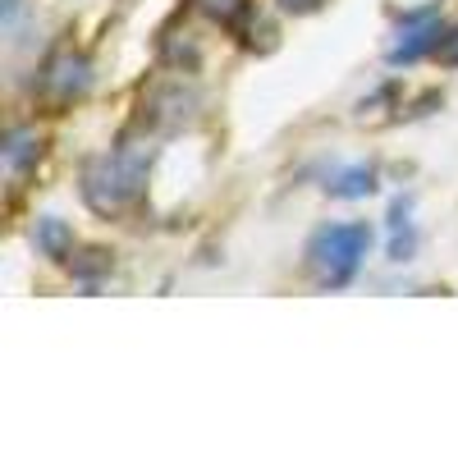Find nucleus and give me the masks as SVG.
Wrapping results in <instances>:
<instances>
[{
    "mask_svg": "<svg viewBox=\"0 0 458 458\" xmlns=\"http://www.w3.org/2000/svg\"><path fill=\"white\" fill-rule=\"evenodd\" d=\"M147 170H151V142L124 138L114 151H101L83 165V202L106 220L133 211L147 188Z\"/></svg>",
    "mask_w": 458,
    "mask_h": 458,
    "instance_id": "nucleus-1",
    "label": "nucleus"
},
{
    "mask_svg": "<svg viewBox=\"0 0 458 458\" xmlns=\"http://www.w3.org/2000/svg\"><path fill=\"white\" fill-rule=\"evenodd\" d=\"M371 248V229L367 225H326L308 243V271L321 289H339L358 276V266Z\"/></svg>",
    "mask_w": 458,
    "mask_h": 458,
    "instance_id": "nucleus-2",
    "label": "nucleus"
},
{
    "mask_svg": "<svg viewBox=\"0 0 458 458\" xmlns=\"http://www.w3.org/2000/svg\"><path fill=\"white\" fill-rule=\"evenodd\" d=\"M92 88V64L83 51L73 47H55L42 64V73H37V97H42V106L51 114L69 110L73 101H83V92Z\"/></svg>",
    "mask_w": 458,
    "mask_h": 458,
    "instance_id": "nucleus-3",
    "label": "nucleus"
},
{
    "mask_svg": "<svg viewBox=\"0 0 458 458\" xmlns=\"http://www.w3.org/2000/svg\"><path fill=\"white\" fill-rule=\"evenodd\" d=\"M445 19H440V5H427V10H412L399 19V32L390 42V64H412L422 55H436L440 42H445Z\"/></svg>",
    "mask_w": 458,
    "mask_h": 458,
    "instance_id": "nucleus-4",
    "label": "nucleus"
},
{
    "mask_svg": "<svg viewBox=\"0 0 458 458\" xmlns=\"http://www.w3.org/2000/svg\"><path fill=\"white\" fill-rule=\"evenodd\" d=\"M193 110H198V92L188 88L183 79H174V83H165V88L151 92L147 120L157 124V129H183L188 120H193Z\"/></svg>",
    "mask_w": 458,
    "mask_h": 458,
    "instance_id": "nucleus-5",
    "label": "nucleus"
},
{
    "mask_svg": "<svg viewBox=\"0 0 458 458\" xmlns=\"http://www.w3.org/2000/svg\"><path fill=\"white\" fill-rule=\"evenodd\" d=\"M42 133H37L32 124H14L10 133H5V170H10V179H19V174H28L37 161H42Z\"/></svg>",
    "mask_w": 458,
    "mask_h": 458,
    "instance_id": "nucleus-6",
    "label": "nucleus"
},
{
    "mask_svg": "<svg viewBox=\"0 0 458 458\" xmlns=\"http://www.w3.org/2000/svg\"><path fill=\"white\" fill-rule=\"evenodd\" d=\"M32 243H37V252L51 257V261H69L73 257V229L60 216H42L32 225Z\"/></svg>",
    "mask_w": 458,
    "mask_h": 458,
    "instance_id": "nucleus-7",
    "label": "nucleus"
},
{
    "mask_svg": "<svg viewBox=\"0 0 458 458\" xmlns=\"http://www.w3.org/2000/svg\"><path fill=\"white\" fill-rule=\"evenodd\" d=\"M417 252V225H412V202L399 198L390 207V261H408Z\"/></svg>",
    "mask_w": 458,
    "mask_h": 458,
    "instance_id": "nucleus-8",
    "label": "nucleus"
},
{
    "mask_svg": "<svg viewBox=\"0 0 458 458\" xmlns=\"http://www.w3.org/2000/svg\"><path fill=\"white\" fill-rule=\"evenodd\" d=\"M330 198H367L376 193V170L371 165H344L330 183H326Z\"/></svg>",
    "mask_w": 458,
    "mask_h": 458,
    "instance_id": "nucleus-9",
    "label": "nucleus"
},
{
    "mask_svg": "<svg viewBox=\"0 0 458 458\" xmlns=\"http://www.w3.org/2000/svg\"><path fill=\"white\" fill-rule=\"evenodd\" d=\"M193 5L216 28H243L252 19V0H193Z\"/></svg>",
    "mask_w": 458,
    "mask_h": 458,
    "instance_id": "nucleus-10",
    "label": "nucleus"
},
{
    "mask_svg": "<svg viewBox=\"0 0 458 458\" xmlns=\"http://www.w3.org/2000/svg\"><path fill=\"white\" fill-rule=\"evenodd\" d=\"M73 271H79L83 280H92V276H101V271H110V252H101V248H92V252H83V257H73Z\"/></svg>",
    "mask_w": 458,
    "mask_h": 458,
    "instance_id": "nucleus-11",
    "label": "nucleus"
},
{
    "mask_svg": "<svg viewBox=\"0 0 458 458\" xmlns=\"http://www.w3.org/2000/svg\"><path fill=\"white\" fill-rule=\"evenodd\" d=\"M436 55H440V64L458 69V23H454V28L445 32V42H440V51H436Z\"/></svg>",
    "mask_w": 458,
    "mask_h": 458,
    "instance_id": "nucleus-12",
    "label": "nucleus"
},
{
    "mask_svg": "<svg viewBox=\"0 0 458 458\" xmlns=\"http://www.w3.org/2000/svg\"><path fill=\"white\" fill-rule=\"evenodd\" d=\"M326 5V0H280V10H289V14H317Z\"/></svg>",
    "mask_w": 458,
    "mask_h": 458,
    "instance_id": "nucleus-13",
    "label": "nucleus"
},
{
    "mask_svg": "<svg viewBox=\"0 0 458 458\" xmlns=\"http://www.w3.org/2000/svg\"><path fill=\"white\" fill-rule=\"evenodd\" d=\"M19 10H23V0H5V28L14 32V23H19Z\"/></svg>",
    "mask_w": 458,
    "mask_h": 458,
    "instance_id": "nucleus-14",
    "label": "nucleus"
}]
</instances>
